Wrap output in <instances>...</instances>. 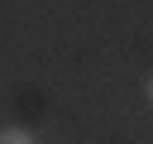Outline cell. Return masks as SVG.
Wrapping results in <instances>:
<instances>
[{"instance_id":"6da1fadb","label":"cell","mask_w":153,"mask_h":144,"mask_svg":"<svg viewBox=\"0 0 153 144\" xmlns=\"http://www.w3.org/2000/svg\"><path fill=\"white\" fill-rule=\"evenodd\" d=\"M0 144H33L24 130H0Z\"/></svg>"},{"instance_id":"7a4b0ae2","label":"cell","mask_w":153,"mask_h":144,"mask_svg":"<svg viewBox=\"0 0 153 144\" xmlns=\"http://www.w3.org/2000/svg\"><path fill=\"white\" fill-rule=\"evenodd\" d=\"M148 101H153V77H148Z\"/></svg>"}]
</instances>
